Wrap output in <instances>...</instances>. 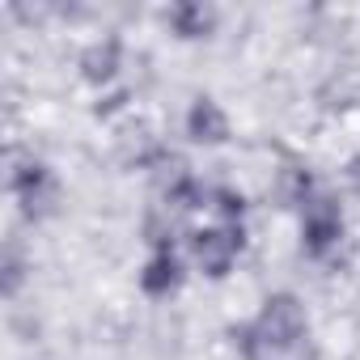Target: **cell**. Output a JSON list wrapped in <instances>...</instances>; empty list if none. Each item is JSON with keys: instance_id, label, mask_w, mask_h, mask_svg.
Wrapping results in <instances>:
<instances>
[{"instance_id": "12", "label": "cell", "mask_w": 360, "mask_h": 360, "mask_svg": "<svg viewBox=\"0 0 360 360\" xmlns=\"http://www.w3.org/2000/svg\"><path fill=\"white\" fill-rule=\"evenodd\" d=\"M352 178H356V187H360V153H356V161H352Z\"/></svg>"}, {"instance_id": "5", "label": "cell", "mask_w": 360, "mask_h": 360, "mask_svg": "<svg viewBox=\"0 0 360 360\" xmlns=\"http://www.w3.org/2000/svg\"><path fill=\"white\" fill-rule=\"evenodd\" d=\"M123 43L115 39V34H102V39H94V43H85L81 47V56H77V77L89 85V89H98V94H110L115 85H119V77H123Z\"/></svg>"}, {"instance_id": "3", "label": "cell", "mask_w": 360, "mask_h": 360, "mask_svg": "<svg viewBox=\"0 0 360 360\" xmlns=\"http://www.w3.org/2000/svg\"><path fill=\"white\" fill-rule=\"evenodd\" d=\"M246 255V225H200L187 233V259L204 280H229Z\"/></svg>"}, {"instance_id": "7", "label": "cell", "mask_w": 360, "mask_h": 360, "mask_svg": "<svg viewBox=\"0 0 360 360\" xmlns=\"http://www.w3.org/2000/svg\"><path fill=\"white\" fill-rule=\"evenodd\" d=\"M136 284L148 301H169L187 284V263L178 250H148V259L136 271Z\"/></svg>"}, {"instance_id": "9", "label": "cell", "mask_w": 360, "mask_h": 360, "mask_svg": "<svg viewBox=\"0 0 360 360\" xmlns=\"http://www.w3.org/2000/svg\"><path fill=\"white\" fill-rule=\"evenodd\" d=\"M178 229H183V217H174L165 204H153L144 212V221H140V238H144L148 250H174Z\"/></svg>"}, {"instance_id": "1", "label": "cell", "mask_w": 360, "mask_h": 360, "mask_svg": "<svg viewBox=\"0 0 360 360\" xmlns=\"http://www.w3.org/2000/svg\"><path fill=\"white\" fill-rule=\"evenodd\" d=\"M233 347L242 360H314V322L297 292L263 297L259 314L233 326Z\"/></svg>"}, {"instance_id": "11", "label": "cell", "mask_w": 360, "mask_h": 360, "mask_svg": "<svg viewBox=\"0 0 360 360\" xmlns=\"http://www.w3.org/2000/svg\"><path fill=\"white\" fill-rule=\"evenodd\" d=\"M208 212H212L221 225H246L250 200H246L242 187H233V183H217V187H212V204H208Z\"/></svg>"}, {"instance_id": "10", "label": "cell", "mask_w": 360, "mask_h": 360, "mask_svg": "<svg viewBox=\"0 0 360 360\" xmlns=\"http://www.w3.org/2000/svg\"><path fill=\"white\" fill-rule=\"evenodd\" d=\"M26 280H30V259L18 242H9L5 255H0V292H5V301H18Z\"/></svg>"}, {"instance_id": "6", "label": "cell", "mask_w": 360, "mask_h": 360, "mask_svg": "<svg viewBox=\"0 0 360 360\" xmlns=\"http://www.w3.org/2000/svg\"><path fill=\"white\" fill-rule=\"evenodd\" d=\"M183 131L200 148H221V144L233 140V119L212 94H200V98H191V106L183 115Z\"/></svg>"}, {"instance_id": "4", "label": "cell", "mask_w": 360, "mask_h": 360, "mask_svg": "<svg viewBox=\"0 0 360 360\" xmlns=\"http://www.w3.org/2000/svg\"><path fill=\"white\" fill-rule=\"evenodd\" d=\"M297 217H301V250H305V259L330 263V259L339 255L343 238H347L343 204H339L326 187H318V191L305 200V208H301Z\"/></svg>"}, {"instance_id": "8", "label": "cell", "mask_w": 360, "mask_h": 360, "mask_svg": "<svg viewBox=\"0 0 360 360\" xmlns=\"http://www.w3.org/2000/svg\"><path fill=\"white\" fill-rule=\"evenodd\" d=\"M221 26V13L208 0H178V5L165 9V30L178 43H208Z\"/></svg>"}, {"instance_id": "2", "label": "cell", "mask_w": 360, "mask_h": 360, "mask_svg": "<svg viewBox=\"0 0 360 360\" xmlns=\"http://www.w3.org/2000/svg\"><path fill=\"white\" fill-rule=\"evenodd\" d=\"M9 195H13V204H18V212H22L26 221L43 225V221H51V217L60 212L64 187H60V174H56L43 157H34V153H13V157H9Z\"/></svg>"}]
</instances>
